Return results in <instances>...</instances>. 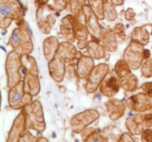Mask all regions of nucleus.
<instances>
[{"label": "nucleus", "instance_id": "nucleus-1", "mask_svg": "<svg viewBox=\"0 0 152 142\" xmlns=\"http://www.w3.org/2000/svg\"><path fill=\"white\" fill-rule=\"evenodd\" d=\"M86 0H71V8L72 10H79L84 4Z\"/></svg>", "mask_w": 152, "mask_h": 142}, {"label": "nucleus", "instance_id": "nucleus-2", "mask_svg": "<svg viewBox=\"0 0 152 142\" xmlns=\"http://www.w3.org/2000/svg\"><path fill=\"white\" fill-rule=\"evenodd\" d=\"M57 8L64 9L66 7L67 4L69 1V0H53Z\"/></svg>", "mask_w": 152, "mask_h": 142}, {"label": "nucleus", "instance_id": "nucleus-3", "mask_svg": "<svg viewBox=\"0 0 152 142\" xmlns=\"http://www.w3.org/2000/svg\"><path fill=\"white\" fill-rule=\"evenodd\" d=\"M111 1L115 5H121L123 1H124V0H111Z\"/></svg>", "mask_w": 152, "mask_h": 142}, {"label": "nucleus", "instance_id": "nucleus-5", "mask_svg": "<svg viewBox=\"0 0 152 142\" xmlns=\"http://www.w3.org/2000/svg\"><path fill=\"white\" fill-rule=\"evenodd\" d=\"M103 1H105V0H103Z\"/></svg>", "mask_w": 152, "mask_h": 142}, {"label": "nucleus", "instance_id": "nucleus-4", "mask_svg": "<svg viewBox=\"0 0 152 142\" xmlns=\"http://www.w3.org/2000/svg\"><path fill=\"white\" fill-rule=\"evenodd\" d=\"M37 1H39L40 3H45V2H46L47 1H48V0H37Z\"/></svg>", "mask_w": 152, "mask_h": 142}]
</instances>
